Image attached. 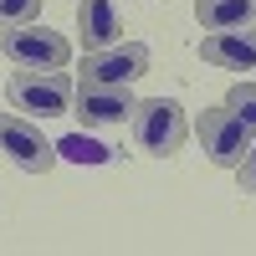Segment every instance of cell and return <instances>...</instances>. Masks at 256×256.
Listing matches in <instances>:
<instances>
[{
	"label": "cell",
	"instance_id": "obj_1",
	"mask_svg": "<svg viewBox=\"0 0 256 256\" xmlns=\"http://www.w3.org/2000/svg\"><path fill=\"white\" fill-rule=\"evenodd\" d=\"M128 134H134V148L148 159H169L184 148V134H190V118L174 98H144L134 102L128 113Z\"/></svg>",
	"mask_w": 256,
	"mask_h": 256
},
{
	"label": "cell",
	"instance_id": "obj_2",
	"mask_svg": "<svg viewBox=\"0 0 256 256\" xmlns=\"http://www.w3.org/2000/svg\"><path fill=\"white\" fill-rule=\"evenodd\" d=\"M72 92L77 82L67 77V67L56 72H36V67H20L6 82V98L16 113H41V118H56V113H72Z\"/></svg>",
	"mask_w": 256,
	"mask_h": 256
},
{
	"label": "cell",
	"instance_id": "obj_3",
	"mask_svg": "<svg viewBox=\"0 0 256 256\" xmlns=\"http://www.w3.org/2000/svg\"><path fill=\"white\" fill-rule=\"evenodd\" d=\"M0 52H6L16 67L56 72V67H67V62H72V41L62 36V31H52V26H41V20H26V26L0 31Z\"/></svg>",
	"mask_w": 256,
	"mask_h": 256
},
{
	"label": "cell",
	"instance_id": "obj_4",
	"mask_svg": "<svg viewBox=\"0 0 256 256\" xmlns=\"http://www.w3.org/2000/svg\"><path fill=\"white\" fill-rule=\"evenodd\" d=\"M0 154H6L16 169H26V174H52L56 169V144L41 134L31 118L20 113H0Z\"/></svg>",
	"mask_w": 256,
	"mask_h": 256
},
{
	"label": "cell",
	"instance_id": "obj_5",
	"mask_svg": "<svg viewBox=\"0 0 256 256\" xmlns=\"http://www.w3.org/2000/svg\"><path fill=\"white\" fill-rule=\"evenodd\" d=\"M144 72H148V46L144 41H113V46L82 56V82L88 88H134Z\"/></svg>",
	"mask_w": 256,
	"mask_h": 256
},
{
	"label": "cell",
	"instance_id": "obj_6",
	"mask_svg": "<svg viewBox=\"0 0 256 256\" xmlns=\"http://www.w3.org/2000/svg\"><path fill=\"white\" fill-rule=\"evenodd\" d=\"M195 138H200V148H205V159H210V164L236 169V159L246 154V144H251L256 134H251V128H246V123L220 102V108L195 113Z\"/></svg>",
	"mask_w": 256,
	"mask_h": 256
},
{
	"label": "cell",
	"instance_id": "obj_7",
	"mask_svg": "<svg viewBox=\"0 0 256 256\" xmlns=\"http://www.w3.org/2000/svg\"><path fill=\"white\" fill-rule=\"evenodd\" d=\"M134 92L128 88H82L72 92V113L82 118V128H123L128 123V113H134Z\"/></svg>",
	"mask_w": 256,
	"mask_h": 256
},
{
	"label": "cell",
	"instance_id": "obj_8",
	"mask_svg": "<svg viewBox=\"0 0 256 256\" xmlns=\"http://www.w3.org/2000/svg\"><path fill=\"white\" fill-rule=\"evenodd\" d=\"M210 67H226V72H256V20L236 31H210L200 46H195Z\"/></svg>",
	"mask_w": 256,
	"mask_h": 256
},
{
	"label": "cell",
	"instance_id": "obj_9",
	"mask_svg": "<svg viewBox=\"0 0 256 256\" xmlns=\"http://www.w3.org/2000/svg\"><path fill=\"white\" fill-rule=\"evenodd\" d=\"M77 36H82V52H102L123 41V20L113 0H77Z\"/></svg>",
	"mask_w": 256,
	"mask_h": 256
},
{
	"label": "cell",
	"instance_id": "obj_10",
	"mask_svg": "<svg viewBox=\"0 0 256 256\" xmlns=\"http://www.w3.org/2000/svg\"><path fill=\"white\" fill-rule=\"evenodd\" d=\"M195 20L205 31H236L256 20V0H195Z\"/></svg>",
	"mask_w": 256,
	"mask_h": 256
},
{
	"label": "cell",
	"instance_id": "obj_11",
	"mask_svg": "<svg viewBox=\"0 0 256 256\" xmlns=\"http://www.w3.org/2000/svg\"><path fill=\"white\" fill-rule=\"evenodd\" d=\"M56 154H62V159H72V164H108V159H113V148H102V144H92V138L72 134V138H62V144H56Z\"/></svg>",
	"mask_w": 256,
	"mask_h": 256
},
{
	"label": "cell",
	"instance_id": "obj_12",
	"mask_svg": "<svg viewBox=\"0 0 256 256\" xmlns=\"http://www.w3.org/2000/svg\"><path fill=\"white\" fill-rule=\"evenodd\" d=\"M226 108H230V113H236V118L251 128V134H256V82H236V88L226 92Z\"/></svg>",
	"mask_w": 256,
	"mask_h": 256
},
{
	"label": "cell",
	"instance_id": "obj_13",
	"mask_svg": "<svg viewBox=\"0 0 256 256\" xmlns=\"http://www.w3.org/2000/svg\"><path fill=\"white\" fill-rule=\"evenodd\" d=\"M26 20H41V0H0V31L26 26Z\"/></svg>",
	"mask_w": 256,
	"mask_h": 256
},
{
	"label": "cell",
	"instance_id": "obj_14",
	"mask_svg": "<svg viewBox=\"0 0 256 256\" xmlns=\"http://www.w3.org/2000/svg\"><path fill=\"white\" fill-rule=\"evenodd\" d=\"M236 184H241V195H256V138L246 144V154L236 159Z\"/></svg>",
	"mask_w": 256,
	"mask_h": 256
}]
</instances>
